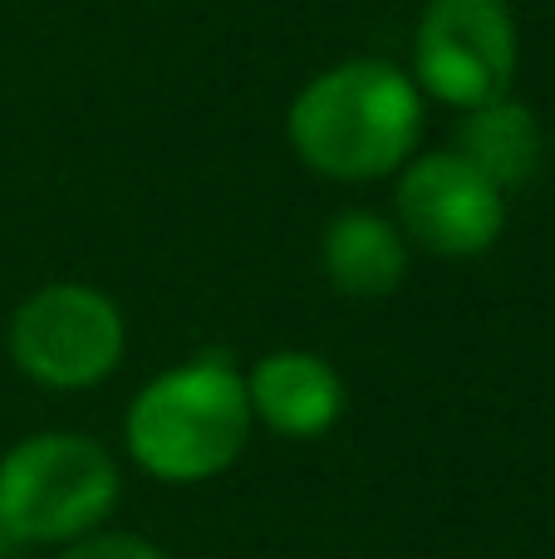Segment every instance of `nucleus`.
<instances>
[{
  "instance_id": "obj_1",
  "label": "nucleus",
  "mask_w": 555,
  "mask_h": 559,
  "mask_svg": "<svg viewBox=\"0 0 555 559\" xmlns=\"http://www.w3.org/2000/svg\"><path fill=\"white\" fill-rule=\"evenodd\" d=\"M428 98L389 59H340L320 69L285 114V138L310 173L330 182L399 177L418 157Z\"/></svg>"
},
{
  "instance_id": "obj_11",
  "label": "nucleus",
  "mask_w": 555,
  "mask_h": 559,
  "mask_svg": "<svg viewBox=\"0 0 555 559\" xmlns=\"http://www.w3.org/2000/svg\"><path fill=\"white\" fill-rule=\"evenodd\" d=\"M10 545H15V540H10V535H5V525H0V555H5Z\"/></svg>"
},
{
  "instance_id": "obj_6",
  "label": "nucleus",
  "mask_w": 555,
  "mask_h": 559,
  "mask_svg": "<svg viewBox=\"0 0 555 559\" xmlns=\"http://www.w3.org/2000/svg\"><path fill=\"white\" fill-rule=\"evenodd\" d=\"M393 212L409 246L442 261H468L501 241L507 192L477 173L462 153H418L399 173Z\"/></svg>"
},
{
  "instance_id": "obj_5",
  "label": "nucleus",
  "mask_w": 555,
  "mask_h": 559,
  "mask_svg": "<svg viewBox=\"0 0 555 559\" xmlns=\"http://www.w3.org/2000/svg\"><path fill=\"white\" fill-rule=\"evenodd\" d=\"M521 64L517 15L507 0H428L413 29V84L423 98L482 108L511 94Z\"/></svg>"
},
{
  "instance_id": "obj_8",
  "label": "nucleus",
  "mask_w": 555,
  "mask_h": 559,
  "mask_svg": "<svg viewBox=\"0 0 555 559\" xmlns=\"http://www.w3.org/2000/svg\"><path fill=\"white\" fill-rule=\"evenodd\" d=\"M320 271L340 295L350 299H383L409 275V241L399 222L350 206L340 212L320 236Z\"/></svg>"
},
{
  "instance_id": "obj_2",
  "label": "nucleus",
  "mask_w": 555,
  "mask_h": 559,
  "mask_svg": "<svg viewBox=\"0 0 555 559\" xmlns=\"http://www.w3.org/2000/svg\"><path fill=\"white\" fill-rule=\"evenodd\" d=\"M251 432V397L226 354H197L138 388L128 407V452L157 481H206L241 456Z\"/></svg>"
},
{
  "instance_id": "obj_4",
  "label": "nucleus",
  "mask_w": 555,
  "mask_h": 559,
  "mask_svg": "<svg viewBox=\"0 0 555 559\" xmlns=\"http://www.w3.org/2000/svg\"><path fill=\"white\" fill-rule=\"evenodd\" d=\"M10 358L39 388H94L118 368L128 344L123 309L94 285L55 280L10 314Z\"/></svg>"
},
{
  "instance_id": "obj_10",
  "label": "nucleus",
  "mask_w": 555,
  "mask_h": 559,
  "mask_svg": "<svg viewBox=\"0 0 555 559\" xmlns=\"http://www.w3.org/2000/svg\"><path fill=\"white\" fill-rule=\"evenodd\" d=\"M59 559H167V555L153 550L147 540H138V535H84Z\"/></svg>"
},
{
  "instance_id": "obj_9",
  "label": "nucleus",
  "mask_w": 555,
  "mask_h": 559,
  "mask_svg": "<svg viewBox=\"0 0 555 559\" xmlns=\"http://www.w3.org/2000/svg\"><path fill=\"white\" fill-rule=\"evenodd\" d=\"M452 153H462L487 182H497L501 192H517L536 177L541 157H546V133H541L536 114L521 98H497V104L468 108L458 118V143Z\"/></svg>"
},
{
  "instance_id": "obj_7",
  "label": "nucleus",
  "mask_w": 555,
  "mask_h": 559,
  "mask_svg": "<svg viewBox=\"0 0 555 559\" xmlns=\"http://www.w3.org/2000/svg\"><path fill=\"white\" fill-rule=\"evenodd\" d=\"M246 397H251V417H261L281 437H320L344 413L340 373L320 354H305V348L265 354L246 373Z\"/></svg>"
},
{
  "instance_id": "obj_3",
  "label": "nucleus",
  "mask_w": 555,
  "mask_h": 559,
  "mask_svg": "<svg viewBox=\"0 0 555 559\" xmlns=\"http://www.w3.org/2000/svg\"><path fill=\"white\" fill-rule=\"evenodd\" d=\"M118 506V466L94 437L35 432L0 456V525L15 545L84 540Z\"/></svg>"
}]
</instances>
